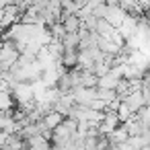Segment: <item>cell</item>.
I'll return each instance as SVG.
<instances>
[{
	"instance_id": "1",
	"label": "cell",
	"mask_w": 150,
	"mask_h": 150,
	"mask_svg": "<svg viewBox=\"0 0 150 150\" xmlns=\"http://www.w3.org/2000/svg\"><path fill=\"white\" fill-rule=\"evenodd\" d=\"M121 103H123L132 113H138V111L146 105L144 95H142V91H140V88H134V91H129L125 97H121Z\"/></svg>"
},
{
	"instance_id": "2",
	"label": "cell",
	"mask_w": 150,
	"mask_h": 150,
	"mask_svg": "<svg viewBox=\"0 0 150 150\" xmlns=\"http://www.w3.org/2000/svg\"><path fill=\"white\" fill-rule=\"evenodd\" d=\"M62 27L66 29V33H78V29H80V19H78V15H68V13H64V17H62Z\"/></svg>"
},
{
	"instance_id": "3",
	"label": "cell",
	"mask_w": 150,
	"mask_h": 150,
	"mask_svg": "<svg viewBox=\"0 0 150 150\" xmlns=\"http://www.w3.org/2000/svg\"><path fill=\"white\" fill-rule=\"evenodd\" d=\"M62 119H64V115H62V113H58V111H54V109H52V111H47V113L41 117L43 125H45L50 132H52V129H56V127L60 125V121H62Z\"/></svg>"
},
{
	"instance_id": "4",
	"label": "cell",
	"mask_w": 150,
	"mask_h": 150,
	"mask_svg": "<svg viewBox=\"0 0 150 150\" xmlns=\"http://www.w3.org/2000/svg\"><path fill=\"white\" fill-rule=\"evenodd\" d=\"M136 115H138V119L142 121V125H144L146 129H150V105H144Z\"/></svg>"
}]
</instances>
